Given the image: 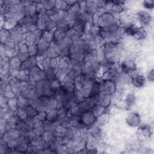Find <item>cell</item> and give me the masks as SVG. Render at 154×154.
Instances as JSON below:
<instances>
[{"label":"cell","instance_id":"cell-1","mask_svg":"<svg viewBox=\"0 0 154 154\" xmlns=\"http://www.w3.org/2000/svg\"><path fill=\"white\" fill-rule=\"evenodd\" d=\"M100 85V91L105 94H109L113 92L115 89L116 85L113 83V81L110 80L105 81L99 84Z\"/></svg>","mask_w":154,"mask_h":154},{"label":"cell","instance_id":"cell-2","mask_svg":"<svg viewBox=\"0 0 154 154\" xmlns=\"http://www.w3.org/2000/svg\"><path fill=\"white\" fill-rule=\"evenodd\" d=\"M122 70L124 73L132 72L135 69V65L132 61H126L122 64Z\"/></svg>","mask_w":154,"mask_h":154},{"label":"cell","instance_id":"cell-3","mask_svg":"<svg viewBox=\"0 0 154 154\" xmlns=\"http://www.w3.org/2000/svg\"><path fill=\"white\" fill-rule=\"evenodd\" d=\"M140 122L139 115L136 112H132L127 119V122L131 126H137Z\"/></svg>","mask_w":154,"mask_h":154},{"label":"cell","instance_id":"cell-4","mask_svg":"<svg viewBox=\"0 0 154 154\" xmlns=\"http://www.w3.org/2000/svg\"><path fill=\"white\" fill-rule=\"evenodd\" d=\"M138 17H139V20L141 21V22L143 24V25H147L150 23V21L151 20L150 19V15L146 11H140L138 14Z\"/></svg>","mask_w":154,"mask_h":154},{"label":"cell","instance_id":"cell-5","mask_svg":"<svg viewBox=\"0 0 154 154\" xmlns=\"http://www.w3.org/2000/svg\"><path fill=\"white\" fill-rule=\"evenodd\" d=\"M145 82V78L143 76L137 75L132 78V82L136 87H141Z\"/></svg>","mask_w":154,"mask_h":154},{"label":"cell","instance_id":"cell-6","mask_svg":"<svg viewBox=\"0 0 154 154\" xmlns=\"http://www.w3.org/2000/svg\"><path fill=\"white\" fill-rule=\"evenodd\" d=\"M139 28H138L136 25H131L128 26L125 30V32L129 35H135L138 32Z\"/></svg>","mask_w":154,"mask_h":154},{"label":"cell","instance_id":"cell-7","mask_svg":"<svg viewBox=\"0 0 154 154\" xmlns=\"http://www.w3.org/2000/svg\"><path fill=\"white\" fill-rule=\"evenodd\" d=\"M134 101H135V97H134V96L131 94H129L128 96V97L126 98V102L127 104L129 106H131V105H132L134 103Z\"/></svg>","mask_w":154,"mask_h":154},{"label":"cell","instance_id":"cell-8","mask_svg":"<svg viewBox=\"0 0 154 154\" xmlns=\"http://www.w3.org/2000/svg\"><path fill=\"white\" fill-rule=\"evenodd\" d=\"M153 1H144L143 2V5L144 7H146V8H148V9H150V8H152L153 7Z\"/></svg>","mask_w":154,"mask_h":154},{"label":"cell","instance_id":"cell-9","mask_svg":"<svg viewBox=\"0 0 154 154\" xmlns=\"http://www.w3.org/2000/svg\"><path fill=\"white\" fill-rule=\"evenodd\" d=\"M147 78H149V79H150V81H153V69H152L148 73L147 75Z\"/></svg>","mask_w":154,"mask_h":154}]
</instances>
